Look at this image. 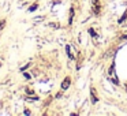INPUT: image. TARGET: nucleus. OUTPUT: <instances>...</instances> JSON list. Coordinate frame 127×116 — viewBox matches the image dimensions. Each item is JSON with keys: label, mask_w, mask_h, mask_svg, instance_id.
I'll return each mask as SVG.
<instances>
[{"label": "nucleus", "mask_w": 127, "mask_h": 116, "mask_svg": "<svg viewBox=\"0 0 127 116\" xmlns=\"http://www.w3.org/2000/svg\"><path fill=\"white\" fill-rule=\"evenodd\" d=\"M70 85H71V78H70V77H66V78L63 79V82H62V86H60L62 90H67V89L70 87Z\"/></svg>", "instance_id": "f257e3e1"}, {"label": "nucleus", "mask_w": 127, "mask_h": 116, "mask_svg": "<svg viewBox=\"0 0 127 116\" xmlns=\"http://www.w3.org/2000/svg\"><path fill=\"white\" fill-rule=\"evenodd\" d=\"M100 12H101V6H100V3L93 4V14L94 15H100Z\"/></svg>", "instance_id": "f03ea898"}, {"label": "nucleus", "mask_w": 127, "mask_h": 116, "mask_svg": "<svg viewBox=\"0 0 127 116\" xmlns=\"http://www.w3.org/2000/svg\"><path fill=\"white\" fill-rule=\"evenodd\" d=\"M66 53H67V58L68 59H71V60L75 59V56L71 53V48H70V45H66Z\"/></svg>", "instance_id": "7ed1b4c3"}, {"label": "nucleus", "mask_w": 127, "mask_h": 116, "mask_svg": "<svg viewBox=\"0 0 127 116\" xmlns=\"http://www.w3.org/2000/svg\"><path fill=\"white\" fill-rule=\"evenodd\" d=\"M90 94H92V102H93V104H96V102L98 101V98H97V96H96V90H94V87H92Z\"/></svg>", "instance_id": "20e7f679"}, {"label": "nucleus", "mask_w": 127, "mask_h": 116, "mask_svg": "<svg viewBox=\"0 0 127 116\" xmlns=\"http://www.w3.org/2000/svg\"><path fill=\"white\" fill-rule=\"evenodd\" d=\"M72 19H74V8H70V17H68V25H72Z\"/></svg>", "instance_id": "39448f33"}, {"label": "nucleus", "mask_w": 127, "mask_h": 116, "mask_svg": "<svg viewBox=\"0 0 127 116\" xmlns=\"http://www.w3.org/2000/svg\"><path fill=\"white\" fill-rule=\"evenodd\" d=\"M37 8H38V4H37V3H34V4H32V6L29 7V10H28V11H29V12H33V11H36Z\"/></svg>", "instance_id": "423d86ee"}, {"label": "nucleus", "mask_w": 127, "mask_h": 116, "mask_svg": "<svg viewBox=\"0 0 127 116\" xmlns=\"http://www.w3.org/2000/svg\"><path fill=\"white\" fill-rule=\"evenodd\" d=\"M89 34H90V37H93V38H96V37H97V33L94 31V29H93V28L89 29Z\"/></svg>", "instance_id": "0eeeda50"}, {"label": "nucleus", "mask_w": 127, "mask_h": 116, "mask_svg": "<svg viewBox=\"0 0 127 116\" xmlns=\"http://www.w3.org/2000/svg\"><path fill=\"white\" fill-rule=\"evenodd\" d=\"M126 19H127V11H126V12H124V14H123V17H122L120 19H119V22H118V23H119V25H122V23H123V22H124V21H126Z\"/></svg>", "instance_id": "6e6552de"}, {"label": "nucleus", "mask_w": 127, "mask_h": 116, "mask_svg": "<svg viewBox=\"0 0 127 116\" xmlns=\"http://www.w3.org/2000/svg\"><path fill=\"white\" fill-rule=\"evenodd\" d=\"M25 91H26V94H29V96H33V94H34V90H33V89H30V87H26Z\"/></svg>", "instance_id": "1a4fd4ad"}, {"label": "nucleus", "mask_w": 127, "mask_h": 116, "mask_svg": "<svg viewBox=\"0 0 127 116\" xmlns=\"http://www.w3.org/2000/svg\"><path fill=\"white\" fill-rule=\"evenodd\" d=\"M6 23H7V22H6V21H4V19L1 21V22H0V31H1V30H3L4 28H6Z\"/></svg>", "instance_id": "9d476101"}, {"label": "nucleus", "mask_w": 127, "mask_h": 116, "mask_svg": "<svg viewBox=\"0 0 127 116\" xmlns=\"http://www.w3.org/2000/svg\"><path fill=\"white\" fill-rule=\"evenodd\" d=\"M23 78H25V79H32V75L29 74V72H23Z\"/></svg>", "instance_id": "9b49d317"}, {"label": "nucleus", "mask_w": 127, "mask_h": 116, "mask_svg": "<svg viewBox=\"0 0 127 116\" xmlns=\"http://www.w3.org/2000/svg\"><path fill=\"white\" fill-rule=\"evenodd\" d=\"M113 66H115V63H112V64H111V67H109V71H108V72H109V75H112V71H113Z\"/></svg>", "instance_id": "f8f14e48"}, {"label": "nucleus", "mask_w": 127, "mask_h": 116, "mask_svg": "<svg viewBox=\"0 0 127 116\" xmlns=\"http://www.w3.org/2000/svg\"><path fill=\"white\" fill-rule=\"evenodd\" d=\"M30 67V64H26V66H23V67H21V71H25L26 68H29Z\"/></svg>", "instance_id": "ddd939ff"}, {"label": "nucleus", "mask_w": 127, "mask_h": 116, "mask_svg": "<svg viewBox=\"0 0 127 116\" xmlns=\"http://www.w3.org/2000/svg\"><path fill=\"white\" fill-rule=\"evenodd\" d=\"M49 26H51V28H59L58 23H49Z\"/></svg>", "instance_id": "4468645a"}, {"label": "nucleus", "mask_w": 127, "mask_h": 116, "mask_svg": "<svg viewBox=\"0 0 127 116\" xmlns=\"http://www.w3.org/2000/svg\"><path fill=\"white\" fill-rule=\"evenodd\" d=\"M42 19H44V17H38V18L34 19V22H38V21H42Z\"/></svg>", "instance_id": "2eb2a0df"}, {"label": "nucleus", "mask_w": 127, "mask_h": 116, "mask_svg": "<svg viewBox=\"0 0 127 116\" xmlns=\"http://www.w3.org/2000/svg\"><path fill=\"white\" fill-rule=\"evenodd\" d=\"M62 97H63V94H62V93H58V94H56V98H62Z\"/></svg>", "instance_id": "dca6fc26"}, {"label": "nucleus", "mask_w": 127, "mask_h": 116, "mask_svg": "<svg viewBox=\"0 0 127 116\" xmlns=\"http://www.w3.org/2000/svg\"><path fill=\"white\" fill-rule=\"evenodd\" d=\"M112 82H113V83H116V85H118V83H119V81L116 79V78H112Z\"/></svg>", "instance_id": "f3484780"}, {"label": "nucleus", "mask_w": 127, "mask_h": 116, "mask_svg": "<svg viewBox=\"0 0 127 116\" xmlns=\"http://www.w3.org/2000/svg\"><path fill=\"white\" fill-rule=\"evenodd\" d=\"M23 113H25V115H32V112H30V111H29V109H26V111H25V112H23Z\"/></svg>", "instance_id": "a211bd4d"}, {"label": "nucleus", "mask_w": 127, "mask_h": 116, "mask_svg": "<svg viewBox=\"0 0 127 116\" xmlns=\"http://www.w3.org/2000/svg\"><path fill=\"white\" fill-rule=\"evenodd\" d=\"M120 40H127V34H123V36L120 37Z\"/></svg>", "instance_id": "6ab92c4d"}]
</instances>
